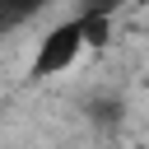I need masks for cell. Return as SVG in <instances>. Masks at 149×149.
<instances>
[{"mask_svg":"<svg viewBox=\"0 0 149 149\" xmlns=\"http://www.w3.org/2000/svg\"><path fill=\"white\" fill-rule=\"evenodd\" d=\"M84 51H88V42H84V19H79V14H74V19H61L56 28H47V37H42L37 51H33V79L65 74Z\"/></svg>","mask_w":149,"mask_h":149,"instance_id":"cell-1","label":"cell"},{"mask_svg":"<svg viewBox=\"0 0 149 149\" xmlns=\"http://www.w3.org/2000/svg\"><path fill=\"white\" fill-rule=\"evenodd\" d=\"M56 0H0V33H9V28H19V23H28V19H37L42 9H51Z\"/></svg>","mask_w":149,"mask_h":149,"instance_id":"cell-2","label":"cell"},{"mask_svg":"<svg viewBox=\"0 0 149 149\" xmlns=\"http://www.w3.org/2000/svg\"><path fill=\"white\" fill-rule=\"evenodd\" d=\"M121 5H126V0H84V9H79V14H107V19H112Z\"/></svg>","mask_w":149,"mask_h":149,"instance_id":"cell-3","label":"cell"}]
</instances>
